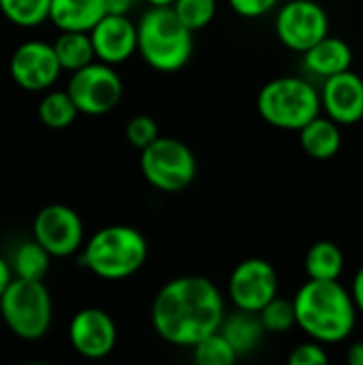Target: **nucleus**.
<instances>
[{
	"mask_svg": "<svg viewBox=\"0 0 363 365\" xmlns=\"http://www.w3.org/2000/svg\"><path fill=\"white\" fill-rule=\"evenodd\" d=\"M56 49V56L60 60L62 71L75 73L90 62L96 60L94 45L90 32H77V30H60V36L51 43Z\"/></svg>",
	"mask_w": 363,
	"mask_h": 365,
	"instance_id": "aec40b11",
	"label": "nucleus"
},
{
	"mask_svg": "<svg viewBox=\"0 0 363 365\" xmlns=\"http://www.w3.org/2000/svg\"><path fill=\"white\" fill-rule=\"evenodd\" d=\"M259 115L280 130H302L321 115V92L302 77H276L257 96Z\"/></svg>",
	"mask_w": 363,
	"mask_h": 365,
	"instance_id": "39448f33",
	"label": "nucleus"
},
{
	"mask_svg": "<svg viewBox=\"0 0 363 365\" xmlns=\"http://www.w3.org/2000/svg\"><path fill=\"white\" fill-rule=\"evenodd\" d=\"M193 357L199 365H233L240 359L223 331H214L212 336L197 342L193 346Z\"/></svg>",
	"mask_w": 363,
	"mask_h": 365,
	"instance_id": "393cba45",
	"label": "nucleus"
},
{
	"mask_svg": "<svg viewBox=\"0 0 363 365\" xmlns=\"http://www.w3.org/2000/svg\"><path fill=\"white\" fill-rule=\"evenodd\" d=\"M137 0H107V13H122L128 15V11L133 9Z\"/></svg>",
	"mask_w": 363,
	"mask_h": 365,
	"instance_id": "473e14b6",
	"label": "nucleus"
},
{
	"mask_svg": "<svg viewBox=\"0 0 363 365\" xmlns=\"http://www.w3.org/2000/svg\"><path fill=\"white\" fill-rule=\"evenodd\" d=\"M36 113H39V120L43 126H47L51 130H64L75 122V118L79 115V109H77L75 101L71 98V94L66 90H62V92L45 94L39 103Z\"/></svg>",
	"mask_w": 363,
	"mask_h": 365,
	"instance_id": "4be33fe9",
	"label": "nucleus"
},
{
	"mask_svg": "<svg viewBox=\"0 0 363 365\" xmlns=\"http://www.w3.org/2000/svg\"><path fill=\"white\" fill-rule=\"evenodd\" d=\"M158 137H160L158 124H156V120L150 118V115H135V118H131L128 124H126V139H128V143H131L133 148H137V150L148 148V145H150L152 141H156Z\"/></svg>",
	"mask_w": 363,
	"mask_h": 365,
	"instance_id": "cd10ccee",
	"label": "nucleus"
},
{
	"mask_svg": "<svg viewBox=\"0 0 363 365\" xmlns=\"http://www.w3.org/2000/svg\"><path fill=\"white\" fill-rule=\"evenodd\" d=\"M274 28L285 47L306 53L329 34V17L315 0H289L278 9Z\"/></svg>",
	"mask_w": 363,
	"mask_h": 365,
	"instance_id": "1a4fd4ad",
	"label": "nucleus"
},
{
	"mask_svg": "<svg viewBox=\"0 0 363 365\" xmlns=\"http://www.w3.org/2000/svg\"><path fill=\"white\" fill-rule=\"evenodd\" d=\"M68 340L77 355L86 359H103L116 349L118 329L105 310L83 308L71 319Z\"/></svg>",
	"mask_w": 363,
	"mask_h": 365,
	"instance_id": "ddd939ff",
	"label": "nucleus"
},
{
	"mask_svg": "<svg viewBox=\"0 0 363 365\" xmlns=\"http://www.w3.org/2000/svg\"><path fill=\"white\" fill-rule=\"evenodd\" d=\"M351 64H353L351 45L344 38L329 36V34L304 53L306 71L317 75V77H323V79L349 71Z\"/></svg>",
	"mask_w": 363,
	"mask_h": 365,
	"instance_id": "dca6fc26",
	"label": "nucleus"
},
{
	"mask_svg": "<svg viewBox=\"0 0 363 365\" xmlns=\"http://www.w3.org/2000/svg\"><path fill=\"white\" fill-rule=\"evenodd\" d=\"M141 173L156 190L180 192L188 188L197 175V158L193 150L173 137H158L141 150Z\"/></svg>",
	"mask_w": 363,
	"mask_h": 365,
	"instance_id": "0eeeda50",
	"label": "nucleus"
},
{
	"mask_svg": "<svg viewBox=\"0 0 363 365\" xmlns=\"http://www.w3.org/2000/svg\"><path fill=\"white\" fill-rule=\"evenodd\" d=\"M263 327L267 329V334H287L293 325H297V317H295V306L291 299L285 297H274L261 312H259Z\"/></svg>",
	"mask_w": 363,
	"mask_h": 365,
	"instance_id": "a878e982",
	"label": "nucleus"
},
{
	"mask_svg": "<svg viewBox=\"0 0 363 365\" xmlns=\"http://www.w3.org/2000/svg\"><path fill=\"white\" fill-rule=\"evenodd\" d=\"M278 4H280V0H229V6H231L237 15L248 17V19L263 17V15H267L270 11H274Z\"/></svg>",
	"mask_w": 363,
	"mask_h": 365,
	"instance_id": "c756f323",
	"label": "nucleus"
},
{
	"mask_svg": "<svg viewBox=\"0 0 363 365\" xmlns=\"http://www.w3.org/2000/svg\"><path fill=\"white\" fill-rule=\"evenodd\" d=\"M297 327L321 344L344 342L357 323V306L340 280H308L293 297Z\"/></svg>",
	"mask_w": 363,
	"mask_h": 365,
	"instance_id": "f03ea898",
	"label": "nucleus"
},
{
	"mask_svg": "<svg viewBox=\"0 0 363 365\" xmlns=\"http://www.w3.org/2000/svg\"><path fill=\"white\" fill-rule=\"evenodd\" d=\"M15 276H13V267H11V263H6L2 257H0V297H2V293L6 291V287L11 284V280H13Z\"/></svg>",
	"mask_w": 363,
	"mask_h": 365,
	"instance_id": "2f4dec72",
	"label": "nucleus"
},
{
	"mask_svg": "<svg viewBox=\"0 0 363 365\" xmlns=\"http://www.w3.org/2000/svg\"><path fill=\"white\" fill-rule=\"evenodd\" d=\"M225 299L205 276H180L169 280L154 297L152 327L169 344L193 349L203 338L220 331Z\"/></svg>",
	"mask_w": 363,
	"mask_h": 365,
	"instance_id": "f257e3e1",
	"label": "nucleus"
},
{
	"mask_svg": "<svg viewBox=\"0 0 363 365\" xmlns=\"http://www.w3.org/2000/svg\"><path fill=\"white\" fill-rule=\"evenodd\" d=\"M137 51L154 71L175 73L193 56V30L182 24L173 6H150L137 24Z\"/></svg>",
	"mask_w": 363,
	"mask_h": 365,
	"instance_id": "7ed1b4c3",
	"label": "nucleus"
},
{
	"mask_svg": "<svg viewBox=\"0 0 363 365\" xmlns=\"http://www.w3.org/2000/svg\"><path fill=\"white\" fill-rule=\"evenodd\" d=\"M323 111L340 126L355 124L363 118V79L351 68L332 75L321 88Z\"/></svg>",
	"mask_w": 363,
	"mask_h": 365,
	"instance_id": "2eb2a0df",
	"label": "nucleus"
},
{
	"mask_svg": "<svg viewBox=\"0 0 363 365\" xmlns=\"http://www.w3.org/2000/svg\"><path fill=\"white\" fill-rule=\"evenodd\" d=\"M9 71L21 90L41 92L58 81L62 66L53 45L43 41H26L13 51Z\"/></svg>",
	"mask_w": 363,
	"mask_h": 365,
	"instance_id": "f8f14e48",
	"label": "nucleus"
},
{
	"mask_svg": "<svg viewBox=\"0 0 363 365\" xmlns=\"http://www.w3.org/2000/svg\"><path fill=\"white\" fill-rule=\"evenodd\" d=\"M92 45L96 60L107 64H122L137 51V24L122 13H107L92 30Z\"/></svg>",
	"mask_w": 363,
	"mask_h": 365,
	"instance_id": "4468645a",
	"label": "nucleus"
},
{
	"mask_svg": "<svg viewBox=\"0 0 363 365\" xmlns=\"http://www.w3.org/2000/svg\"><path fill=\"white\" fill-rule=\"evenodd\" d=\"M347 359H349L351 365H363V340L362 342L351 344V349L347 353Z\"/></svg>",
	"mask_w": 363,
	"mask_h": 365,
	"instance_id": "72a5a7b5",
	"label": "nucleus"
},
{
	"mask_svg": "<svg viewBox=\"0 0 363 365\" xmlns=\"http://www.w3.org/2000/svg\"><path fill=\"white\" fill-rule=\"evenodd\" d=\"M173 11L193 32L205 28L216 15V0H173Z\"/></svg>",
	"mask_w": 363,
	"mask_h": 365,
	"instance_id": "bb28decb",
	"label": "nucleus"
},
{
	"mask_svg": "<svg viewBox=\"0 0 363 365\" xmlns=\"http://www.w3.org/2000/svg\"><path fill=\"white\" fill-rule=\"evenodd\" d=\"M66 92L75 101L79 113L105 115L118 107L124 94V83L113 64L94 60L88 66L71 73Z\"/></svg>",
	"mask_w": 363,
	"mask_h": 365,
	"instance_id": "6e6552de",
	"label": "nucleus"
},
{
	"mask_svg": "<svg viewBox=\"0 0 363 365\" xmlns=\"http://www.w3.org/2000/svg\"><path fill=\"white\" fill-rule=\"evenodd\" d=\"M220 331L231 342V346L235 349V353L240 357L255 353L267 334L259 312H248V310H240V308L235 312H231L229 317H225Z\"/></svg>",
	"mask_w": 363,
	"mask_h": 365,
	"instance_id": "a211bd4d",
	"label": "nucleus"
},
{
	"mask_svg": "<svg viewBox=\"0 0 363 365\" xmlns=\"http://www.w3.org/2000/svg\"><path fill=\"white\" fill-rule=\"evenodd\" d=\"M327 361H329V355L323 349V344L317 340H310V342L295 346L293 353L289 355V364L291 365H321L327 364Z\"/></svg>",
	"mask_w": 363,
	"mask_h": 365,
	"instance_id": "c85d7f7f",
	"label": "nucleus"
},
{
	"mask_svg": "<svg viewBox=\"0 0 363 365\" xmlns=\"http://www.w3.org/2000/svg\"><path fill=\"white\" fill-rule=\"evenodd\" d=\"M150 6H171L173 0H145Z\"/></svg>",
	"mask_w": 363,
	"mask_h": 365,
	"instance_id": "f704fd0d",
	"label": "nucleus"
},
{
	"mask_svg": "<svg viewBox=\"0 0 363 365\" xmlns=\"http://www.w3.org/2000/svg\"><path fill=\"white\" fill-rule=\"evenodd\" d=\"M148 259V242L139 229L111 225L96 231L81 248V265L103 280H124L137 274Z\"/></svg>",
	"mask_w": 363,
	"mask_h": 365,
	"instance_id": "20e7f679",
	"label": "nucleus"
},
{
	"mask_svg": "<svg viewBox=\"0 0 363 365\" xmlns=\"http://www.w3.org/2000/svg\"><path fill=\"white\" fill-rule=\"evenodd\" d=\"M49 259L51 255L32 237L30 242H24L11 261L13 276L15 278H28V280H43L49 272Z\"/></svg>",
	"mask_w": 363,
	"mask_h": 365,
	"instance_id": "5701e85b",
	"label": "nucleus"
},
{
	"mask_svg": "<svg viewBox=\"0 0 363 365\" xmlns=\"http://www.w3.org/2000/svg\"><path fill=\"white\" fill-rule=\"evenodd\" d=\"M51 0H0V13L19 28H34L49 19Z\"/></svg>",
	"mask_w": 363,
	"mask_h": 365,
	"instance_id": "b1692460",
	"label": "nucleus"
},
{
	"mask_svg": "<svg viewBox=\"0 0 363 365\" xmlns=\"http://www.w3.org/2000/svg\"><path fill=\"white\" fill-rule=\"evenodd\" d=\"M302 150L317 160H329L340 152L342 145V130L340 124L334 122L329 115H317L300 130Z\"/></svg>",
	"mask_w": 363,
	"mask_h": 365,
	"instance_id": "6ab92c4d",
	"label": "nucleus"
},
{
	"mask_svg": "<svg viewBox=\"0 0 363 365\" xmlns=\"http://www.w3.org/2000/svg\"><path fill=\"white\" fill-rule=\"evenodd\" d=\"M304 267L312 280H340L344 272V252L334 242H317L306 252Z\"/></svg>",
	"mask_w": 363,
	"mask_h": 365,
	"instance_id": "412c9836",
	"label": "nucleus"
},
{
	"mask_svg": "<svg viewBox=\"0 0 363 365\" xmlns=\"http://www.w3.org/2000/svg\"><path fill=\"white\" fill-rule=\"evenodd\" d=\"M0 317L11 334L21 340L32 342L47 336L53 319V308L45 282L13 278L0 297Z\"/></svg>",
	"mask_w": 363,
	"mask_h": 365,
	"instance_id": "423d86ee",
	"label": "nucleus"
},
{
	"mask_svg": "<svg viewBox=\"0 0 363 365\" xmlns=\"http://www.w3.org/2000/svg\"><path fill=\"white\" fill-rule=\"evenodd\" d=\"M32 237L51 257H71L83 248V222L73 207L51 203L36 212Z\"/></svg>",
	"mask_w": 363,
	"mask_h": 365,
	"instance_id": "9d476101",
	"label": "nucleus"
},
{
	"mask_svg": "<svg viewBox=\"0 0 363 365\" xmlns=\"http://www.w3.org/2000/svg\"><path fill=\"white\" fill-rule=\"evenodd\" d=\"M276 267L259 257L244 259L235 265L229 278V297L235 308L248 312H261L278 295Z\"/></svg>",
	"mask_w": 363,
	"mask_h": 365,
	"instance_id": "9b49d317",
	"label": "nucleus"
},
{
	"mask_svg": "<svg viewBox=\"0 0 363 365\" xmlns=\"http://www.w3.org/2000/svg\"><path fill=\"white\" fill-rule=\"evenodd\" d=\"M351 295H353V302H355L357 310L363 314V267L357 272V274H355V278H353Z\"/></svg>",
	"mask_w": 363,
	"mask_h": 365,
	"instance_id": "7c9ffc66",
	"label": "nucleus"
},
{
	"mask_svg": "<svg viewBox=\"0 0 363 365\" xmlns=\"http://www.w3.org/2000/svg\"><path fill=\"white\" fill-rule=\"evenodd\" d=\"M107 15V0H51L49 21L58 30L90 32Z\"/></svg>",
	"mask_w": 363,
	"mask_h": 365,
	"instance_id": "f3484780",
	"label": "nucleus"
}]
</instances>
